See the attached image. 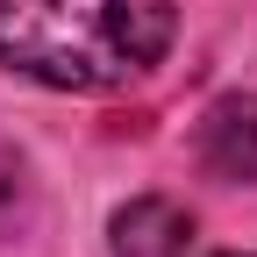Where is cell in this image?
<instances>
[{"mask_svg":"<svg viewBox=\"0 0 257 257\" xmlns=\"http://www.w3.org/2000/svg\"><path fill=\"white\" fill-rule=\"evenodd\" d=\"M172 0H0V64L57 93H114L172 50Z\"/></svg>","mask_w":257,"mask_h":257,"instance_id":"6da1fadb","label":"cell"},{"mask_svg":"<svg viewBox=\"0 0 257 257\" xmlns=\"http://www.w3.org/2000/svg\"><path fill=\"white\" fill-rule=\"evenodd\" d=\"M200 165L214 179H257V100L229 93L200 114Z\"/></svg>","mask_w":257,"mask_h":257,"instance_id":"7a4b0ae2","label":"cell"},{"mask_svg":"<svg viewBox=\"0 0 257 257\" xmlns=\"http://www.w3.org/2000/svg\"><path fill=\"white\" fill-rule=\"evenodd\" d=\"M114 257H193V214L179 200H128L114 214Z\"/></svg>","mask_w":257,"mask_h":257,"instance_id":"3957f363","label":"cell"}]
</instances>
